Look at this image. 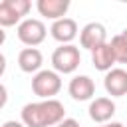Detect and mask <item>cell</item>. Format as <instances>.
<instances>
[{
  "mask_svg": "<svg viewBox=\"0 0 127 127\" xmlns=\"http://www.w3.org/2000/svg\"><path fill=\"white\" fill-rule=\"evenodd\" d=\"M20 117L26 127H56L65 119V107L58 99H42L26 103Z\"/></svg>",
  "mask_w": 127,
  "mask_h": 127,
  "instance_id": "6da1fadb",
  "label": "cell"
},
{
  "mask_svg": "<svg viewBox=\"0 0 127 127\" xmlns=\"http://www.w3.org/2000/svg\"><path fill=\"white\" fill-rule=\"evenodd\" d=\"M60 89H62V77L54 69H40L32 77V91L40 99H56L54 95H58Z\"/></svg>",
  "mask_w": 127,
  "mask_h": 127,
  "instance_id": "7a4b0ae2",
  "label": "cell"
},
{
  "mask_svg": "<svg viewBox=\"0 0 127 127\" xmlns=\"http://www.w3.org/2000/svg\"><path fill=\"white\" fill-rule=\"evenodd\" d=\"M79 64H81V54H79V48L73 44L60 46L52 54V65H54V71L58 73H73L79 67Z\"/></svg>",
  "mask_w": 127,
  "mask_h": 127,
  "instance_id": "3957f363",
  "label": "cell"
},
{
  "mask_svg": "<svg viewBox=\"0 0 127 127\" xmlns=\"http://www.w3.org/2000/svg\"><path fill=\"white\" fill-rule=\"evenodd\" d=\"M16 34H18V40L24 46L36 48V46H40L46 40L48 30H46V24L42 20H38V18H26V20H22L18 24Z\"/></svg>",
  "mask_w": 127,
  "mask_h": 127,
  "instance_id": "277c9868",
  "label": "cell"
},
{
  "mask_svg": "<svg viewBox=\"0 0 127 127\" xmlns=\"http://www.w3.org/2000/svg\"><path fill=\"white\" fill-rule=\"evenodd\" d=\"M32 8L30 0H2L0 2V28H12L28 16Z\"/></svg>",
  "mask_w": 127,
  "mask_h": 127,
  "instance_id": "5b68a950",
  "label": "cell"
},
{
  "mask_svg": "<svg viewBox=\"0 0 127 127\" xmlns=\"http://www.w3.org/2000/svg\"><path fill=\"white\" fill-rule=\"evenodd\" d=\"M101 44H107V30H105V26L99 24V22L85 24L81 28V32H79V46L91 52V50H95Z\"/></svg>",
  "mask_w": 127,
  "mask_h": 127,
  "instance_id": "8992f818",
  "label": "cell"
},
{
  "mask_svg": "<svg viewBox=\"0 0 127 127\" xmlns=\"http://www.w3.org/2000/svg\"><path fill=\"white\" fill-rule=\"evenodd\" d=\"M67 91L75 101H89L95 95V83L89 75H73L69 79Z\"/></svg>",
  "mask_w": 127,
  "mask_h": 127,
  "instance_id": "52a82bcc",
  "label": "cell"
},
{
  "mask_svg": "<svg viewBox=\"0 0 127 127\" xmlns=\"http://www.w3.org/2000/svg\"><path fill=\"white\" fill-rule=\"evenodd\" d=\"M115 109L117 107L111 97H95V99H91L87 113H89L91 121L103 125V123H109V119L115 115Z\"/></svg>",
  "mask_w": 127,
  "mask_h": 127,
  "instance_id": "ba28073f",
  "label": "cell"
},
{
  "mask_svg": "<svg viewBox=\"0 0 127 127\" xmlns=\"http://www.w3.org/2000/svg\"><path fill=\"white\" fill-rule=\"evenodd\" d=\"M103 87L111 97H123L127 93V71L121 67H113L103 77Z\"/></svg>",
  "mask_w": 127,
  "mask_h": 127,
  "instance_id": "9c48e42d",
  "label": "cell"
},
{
  "mask_svg": "<svg viewBox=\"0 0 127 127\" xmlns=\"http://www.w3.org/2000/svg\"><path fill=\"white\" fill-rule=\"evenodd\" d=\"M77 24L75 20L71 18H62V20H56L50 28V34L56 42H60V46H65V44H71L77 36Z\"/></svg>",
  "mask_w": 127,
  "mask_h": 127,
  "instance_id": "30bf717a",
  "label": "cell"
},
{
  "mask_svg": "<svg viewBox=\"0 0 127 127\" xmlns=\"http://www.w3.org/2000/svg\"><path fill=\"white\" fill-rule=\"evenodd\" d=\"M36 8H38L40 16L56 22V20L65 18V14L69 10V0H38Z\"/></svg>",
  "mask_w": 127,
  "mask_h": 127,
  "instance_id": "8fae6325",
  "label": "cell"
},
{
  "mask_svg": "<svg viewBox=\"0 0 127 127\" xmlns=\"http://www.w3.org/2000/svg\"><path fill=\"white\" fill-rule=\"evenodd\" d=\"M44 64V56L38 48H24L18 54V65L24 73H38Z\"/></svg>",
  "mask_w": 127,
  "mask_h": 127,
  "instance_id": "7c38bea8",
  "label": "cell"
},
{
  "mask_svg": "<svg viewBox=\"0 0 127 127\" xmlns=\"http://www.w3.org/2000/svg\"><path fill=\"white\" fill-rule=\"evenodd\" d=\"M91 64H93V67H95V69L105 71V73H107L109 69H113L115 56H113V50H111L109 42H107V44L97 46L95 50H91Z\"/></svg>",
  "mask_w": 127,
  "mask_h": 127,
  "instance_id": "4fadbf2b",
  "label": "cell"
},
{
  "mask_svg": "<svg viewBox=\"0 0 127 127\" xmlns=\"http://www.w3.org/2000/svg\"><path fill=\"white\" fill-rule=\"evenodd\" d=\"M109 46H111V50H113L115 62H119V64H127V40H125L121 34H117V36L111 38Z\"/></svg>",
  "mask_w": 127,
  "mask_h": 127,
  "instance_id": "5bb4252c",
  "label": "cell"
},
{
  "mask_svg": "<svg viewBox=\"0 0 127 127\" xmlns=\"http://www.w3.org/2000/svg\"><path fill=\"white\" fill-rule=\"evenodd\" d=\"M6 103H8V89H6V85L0 81V109H4Z\"/></svg>",
  "mask_w": 127,
  "mask_h": 127,
  "instance_id": "9a60e30c",
  "label": "cell"
},
{
  "mask_svg": "<svg viewBox=\"0 0 127 127\" xmlns=\"http://www.w3.org/2000/svg\"><path fill=\"white\" fill-rule=\"evenodd\" d=\"M56 127H79V123L75 121V119H71V117H65L64 121H60Z\"/></svg>",
  "mask_w": 127,
  "mask_h": 127,
  "instance_id": "2e32d148",
  "label": "cell"
},
{
  "mask_svg": "<svg viewBox=\"0 0 127 127\" xmlns=\"http://www.w3.org/2000/svg\"><path fill=\"white\" fill-rule=\"evenodd\" d=\"M4 71H6V56L0 52V77L4 75Z\"/></svg>",
  "mask_w": 127,
  "mask_h": 127,
  "instance_id": "e0dca14e",
  "label": "cell"
},
{
  "mask_svg": "<svg viewBox=\"0 0 127 127\" xmlns=\"http://www.w3.org/2000/svg\"><path fill=\"white\" fill-rule=\"evenodd\" d=\"M2 127H26L22 121H6V123H2Z\"/></svg>",
  "mask_w": 127,
  "mask_h": 127,
  "instance_id": "ac0fdd59",
  "label": "cell"
},
{
  "mask_svg": "<svg viewBox=\"0 0 127 127\" xmlns=\"http://www.w3.org/2000/svg\"><path fill=\"white\" fill-rule=\"evenodd\" d=\"M99 127H125V125L119 123V121H111V123H103V125H99Z\"/></svg>",
  "mask_w": 127,
  "mask_h": 127,
  "instance_id": "d6986e66",
  "label": "cell"
},
{
  "mask_svg": "<svg viewBox=\"0 0 127 127\" xmlns=\"http://www.w3.org/2000/svg\"><path fill=\"white\" fill-rule=\"evenodd\" d=\"M6 42V32H4V28H0V46Z\"/></svg>",
  "mask_w": 127,
  "mask_h": 127,
  "instance_id": "ffe728a7",
  "label": "cell"
},
{
  "mask_svg": "<svg viewBox=\"0 0 127 127\" xmlns=\"http://www.w3.org/2000/svg\"><path fill=\"white\" fill-rule=\"evenodd\" d=\"M121 36H123V38H125V40H127V28H125V30H123V32H121Z\"/></svg>",
  "mask_w": 127,
  "mask_h": 127,
  "instance_id": "44dd1931",
  "label": "cell"
}]
</instances>
